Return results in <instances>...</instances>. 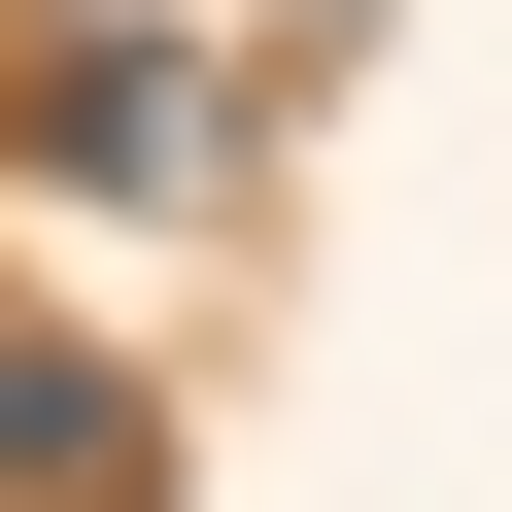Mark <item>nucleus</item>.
Instances as JSON below:
<instances>
[{
	"mask_svg": "<svg viewBox=\"0 0 512 512\" xmlns=\"http://www.w3.org/2000/svg\"><path fill=\"white\" fill-rule=\"evenodd\" d=\"M35 171H69V205H205V171H239V69H205V35H35Z\"/></svg>",
	"mask_w": 512,
	"mask_h": 512,
	"instance_id": "obj_1",
	"label": "nucleus"
},
{
	"mask_svg": "<svg viewBox=\"0 0 512 512\" xmlns=\"http://www.w3.org/2000/svg\"><path fill=\"white\" fill-rule=\"evenodd\" d=\"M0 512H171L137 410H103V342H0Z\"/></svg>",
	"mask_w": 512,
	"mask_h": 512,
	"instance_id": "obj_2",
	"label": "nucleus"
}]
</instances>
